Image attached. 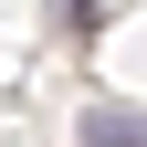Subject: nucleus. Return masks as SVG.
I'll return each mask as SVG.
<instances>
[{
    "mask_svg": "<svg viewBox=\"0 0 147 147\" xmlns=\"http://www.w3.org/2000/svg\"><path fill=\"white\" fill-rule=\"evenodd\" d=\"M84 147H147V105H95L84 116Z\"/></svg>",
    "mask_w": 147,
    "mask_h": 147,
    "instance_id": "obj_1",
    "label": "nucleus"
}]
</instances>
